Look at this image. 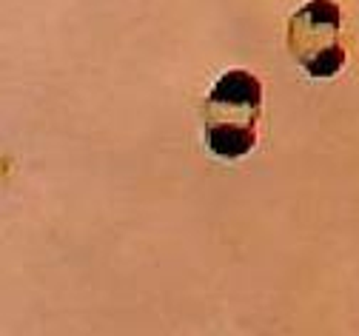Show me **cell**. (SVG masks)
<instances>
[{
    "instance_id": "cell-1",
    "label": "cell",
    "mask_w": 359,
    "mask_h": 336,
    "mask_svg": "<svg viewBox=\"0 0 359 336\" xmlns=\"http://www.w3.org/2000/svg\"><path fill=\"white\" fill-rule=\"evenodd\" d=\"M262 86L245 69L226 72L203 103V131L211 154L237 160L257 146Z\"/></svg>"
},
{
    "instance_id": "cell-2",
    "label": "cell",
    "mask_w": 359,
    "mask_h": 336,
    "mask_svg": "<svg viewBox=\"0 0 359 336\" xmlns=\"http://www.w3.org/2000/svg\"><path fill=\"white\" fill-rule=\"evenodd\" d=\"M285 46L305 74L334 77L345 66L337 0H308L299 6L288 20Z\"/></svg>"
}]
</instances>
